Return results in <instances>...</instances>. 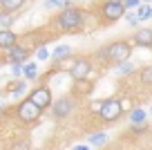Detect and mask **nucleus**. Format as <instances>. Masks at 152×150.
<instances>
[{"instance_id":"nucleus-1","label":"nucleus","mask_w":152,"mask_h":150,"mask_svg":"<svg viewBox=\"0 0 152 150\" xmlns=\"http://www.w3.org/2000/svg\"><path fill=\"white\" fill-rule=\"evenodd\" d=\"M52 27L58 29L61 34H78L85 29V11L78 7L69 5L65 9H61L52 18Z\"/></svg>"},{"instance_id":"nucleus-2","label":"nucleus","mask_w":152,"mask_h":150,"mask_svg":"<svg viewBox=\"0 0 152 150\" xmlns=\"http://www.w3.org/2000/svg\"><path fill=\"white\" fill-rule=\"evenodd\" d=\"M132 49H134L132 40H123V38H121V40H112L110 45L99 47L92 58H96V61H101V63H114V65H119V63H123V61H130Z\"/></svg>"},{"instance_id":"nucleus-3","label":"nucleus","mask_w":152,"mask_h":150,"mask_svg":"<svg viewBox=\"0 0 152 150\" xmlns=\"http://www.w3.org/2000/svg\"><path fill=\"white\" fill-rule=\"evenodd\" d=\"M96 11H99V23L101 25H112V23L123 18L128 9H125L123 0H103L96 7Z\"/></svg>"},{"instance_id":"nucleus-4","label":"nucleus","mask_w":152,"mask_h":150,"mask_svg":"<svg viewBox=\"0 0 152 150\" xmlns=\"http://www.w3.org/2000/svg\"><path fill=\"white\" fill-rule=\"evenodd\" d=\"M43 112H45V110H40L31 99H23V101H18V105L14 108L16 119H18L23 126H34L38 119L43 117Z\"/></svg>"},{"instance_id":"nucleus-5","label":"nucleus","mask_w":152,"mask_h":150,"mask_svg":"<svg viewBox=\"0 0 152 150\" xmlns=\"http://www.w3.org/2000/svg\"><path fill=\"white\" fill-rule=\"evenodd\" d=\"M76 105H78L76 96H72V94H63V96L54 99L52 108H49V114H52L56 121H63V119H69L72 114L76 112Z\"/></svg>"},{"instance_id":"nucleus-6","label":"nucleus","mask_w":152,"mask_h":150,"mask_svg":"<svg viewBox=\"0 0 152 150\" xmlns=\"http://www.w3.org/2000/svg\"><path fill=\"white\" fill-rule=\"evenodd\" d=\"M123 114L125 112H123V105H121V99L110 96V99H105L103 108H101V112H99V121L105 123V126H112V123H116Z\"/></svg>"},{"instance_id":"nucleus-7","label":"nucleus","mask_w":152,"mask_h":150,"mask_svg":"<svg viewBox=\"0 0 152 150\" xmlns=\"http://www.w3.org/2000/svg\"><path fill=\"white\" fill-rule=\"evenodd\" d=\"M92 70H94L92 56H76V58H72V63L67 65V74L72 76V81H83V79H90Z\"/></svg>"},{"instance_id":"nucleus-8","label":"nucleus","mask_w":152,"mask_h":150,"mask_svg":"<svg viewBox=\"0 0 152 150\" xmlns=\"http://www.w3.org/2000/svg\"><path fill=\"white\" fill-rule=\"evenodd\" d=\"M27 99H31V101H34L40 110H49V108H52V103H54L52 88H49L47 83H40V85H36L34 90H29Z\"/></svg>"},{"instance_id":"nucleus-9","label":"nucleus","mask_w":152,"mask_h":150,"mask_svg":"<svg viewBox=\"0 0 152 150\" xmlns=\"http://www.w3.org/2000/svg\"><path fill=\"white\" fill-rule=\"evenodd\" d=\"M29 54H31V49L29 47H25L23 43H16L11 49H7L5 52V58H7V63L9 65H14V63H27V58H29Z\"/></svg>"},{"instance_id":"nucleus-10","label":"nucleus","mask_w":152,"mask_h":150,"mask_svg":"<svg viewBox=\"0 0 152 150\" xmlns=\"http://www.w3.org/2000/svg\"><path fill=\"white\" fill-rule=\"evenodd\" d=\"M25 92H27V79H14V81H9L7 88H5V94L9 99H18V96H23Z\"/></svg>"},{"instance_id":"nucleus-11","label":"nucleus","mask_w":152,"mask_h":150,"mask_svg":"<svg viewBox=\"0 0 152 150\" xmlns=\"http://www.w3.org/2000/svg\"><path fill=\"white\" fill-rule=\"evenodd\" d=\"M132 45L134 47H145V49H152V29L150 27H141L132 36Z\"/></svg>"},{"instance_id":"nucleus-12","label":"nucleus","mask_w":152,"mask_h":150,"mask_svg":"<svg viewBox=\"0 0 152 150\" xmlns=\"http://www.w3.org/2000/svg\"><path fill=\"white\" fill-rule=\"evenodd\" d=\"M18 43V36H16L11 29H0V52H7Z\"/></svg>"},{"instance_id":"nucleus-13","label":"nucleus","mask_w":152,"mask_h":150,"mask_svg":"<svg viewBox=\"0 0 152 150\" xmlns=\"http://www.w3.org/2000/svg\"><path fill=\"white\" fill-rule=\"evenodd\" d=\"M92 92V81L90 79H83V81H74V88L69 90L72 96H87V94Z\"/></svg>"},{"instance_id":"nucleus-14","label":"nucleus","mask_w":152,"mask_h":150,"mask_svg":"<svg viewBox=\"0 0 152 150\" xmlns=\"http://www.w3.org/2000/svg\"><path fill=\"white\" fill-rule=\"evenodd\" d=\"M69 56H72V47H69V45H58L56 49L52 52L54 65H61L63 61H69Z\"/></svg>"},{"instance_id":"nucleus-15","label":"nucleus","mask_w":152,"mask_h":150,"mask_svg":"<svg viewBox=\"0 0 152 150\" xmlns=\"http://www.w3.org/2000/svg\"><path fill=\"white\" fill-rule=\"evenodd\" d=\"M27 0H0V11H7V14H16L25 7Z\"/></svg>"},{"instance_id":"nucleus-16","label":"nucleus","mask_w":152,"mask_h":150,"mask_svg":"<svg viewBox=\"0 0 152 150\" xmlns=\"http://www.w3.org/2000/svg\"><path fill=\"white\" fill-rule=\"evenodd\" d=\"M148 110H143V108H132L128 112V121L130 123H145V119H148Z\"/></svg>"},{"instance_id":"nucleus-17","label":"nucleus","mask_w":152,"mask_h":150,"mask_svg":"<svg viewBox=\"0 0 152 150\" xmlns=\"http://www.w3.org/2000/svg\"><path fill=\"white\" fill-rule=\"evenodd\" d=\"M110 141V137H107V132H90V135H87V143L90 146H105Z\"/></svg>"},{"instance_id":"nucleus-18","label":"nucleus","mask_w":152,"mask_h":150,"mask_svg":"<svg viewBox=\"0 0 152 150\" xmlns=\"http://www.w3.org/2000/svg\"><path fill=\"white\" fill-rule=\"evenodd\" d=\"M23 79H27V81H38V65L36 63H25L23 65Z\"/></svg>"},{"instance_id":"nucleus-19","label":"nucleus","mask_w":152,"mask_h":150,"mask_svg":"<svg viewBox=\"0 0 152 150\" xmlns=\"http://www.w3.org/2000/svg\"><path fill=\"white\" fill-rule=\"evenodd\" d=\"M69 5H72L69 0H43L45 9H58L61 11V9H65V7H69Z\"/></svg>"},{"instance_id":"nucleus-20","label":"nucleus","mask_w":152,"mask_h":150,"mask_svg":"<svg viewBox=\"0 0 152 150\" xmlns=\"http://www.w3.org/2000/svg\"><path fill=\"white\" fill-rule=\"evenodd\" d=\"M16 23L14 14H7V11H0V29H11V25Z\"/></svg>"},{"instance_id":"nucleus-21","label":"nucleus","mask_w":152,"mask_h":150,"mask_svg":"<svg viewBox=\"0 0 152 150\" xmlns=\"http://www.w3.org/2000/svg\"><path fill=\"white\" fill-rule=\"evenodd\" d=\"M137 16H139L141 23H143V20H150L152 18V7L148 5V2H143L141 7H137Z\"/></svg>"},{"instance_id":"nucleus-22","label":"nucleus","mask_w":152,"mask_h":150,"mask_svg":"<svg viewBox=\"0 0 152 150\" xmlns=\"http://www.w3.org/2000/svg\"><path fill=\"white\" fill-rule=\"evenodd\" d=\"M125 23H128V27H132V29H137V27H141V20H139V16H137V11H125Z\"/></svg>"},{"instance_id":"nucleus-23","label":"nucleus","mask_w":152,"mask_h":150,"mask_svg":"<svg viewBox=\"0 0 152 150\" xmlns=\"http://www.w3.org/2000/svg\"><path fill=\"white\" fill-rule=\"evenodd\" d=\"M139 76H141V83H143V85H152V65H148V67H141Z\"/></svg>"},{"instance_id":"nucleus-24","label":"nucleus","mask_w":152,"mask_h":150,"mask_svg":"<svg viewBox=\"0 0 152 150\" xmlns=\"http://www.w3.org/2000/svg\"><path fill=\"white\" fill-rule=\"evenodd\" d=\"M116 72H119V74H123V76H130L134 72V65L130 61H123V63H119V65H116Z\"/></svg>"},{"instance_id":"nucleus-25","label":"nucleus","mask_w":152,"mask_h":150,"mask_svg":"<svg viewBox=\"0 0 152 150\" xmlns=\"http://www.w3.org/2000/svg\"><path fill=\"white\" fill-rule=\"evenodd\" d=\"M9 150H31V143H29V139H16Z\"/></svg>"},{"instance_id":"nucleus-26","label":"nucleus","mask_w":152,"mask_h":150,"mask_svg":"<svg viewBox=\"0 0 152 150\" xmlns=\"http://www.w3.org/2000/svg\"><path fill=\"white\" fill-rule=\"evenodd\" d=\"M103 103H105V99H94V101L90 103V112L99 117V112H101V108H103Z\"/></svg>"},{"instance_id":"nucleus-27","label":"nucleus","mask_w":152,"mask_h":150,"mask_svg":"<svg viewBox=\"0 0 152 150\" xmlns=\"http://www.w3.org/2000/svg\"><path fill=\"white\" fill-rule=\"evenodd\" d=\"M130 132H132V135H143V132H148V126L145 123H130Z\"/></svg>"},{"instance_id":"nucleus-28","label":"nucleus","mask_w":152,"mask_h":150,"mask_svg":"<svg viewBox=\"0 0 152 150\" xmlns=\"http://www.w3.org/2000/svg\"><path fill=\"white\" fill-rule=\"evenodd\" d=\"M49 56H52V54L47 52V47H45V45H43V47H38V49H36V58H38V61H47Z\"/></svg>"},{"instance_id":"nucleus-29","label":"nucleus","mask_w":152,"mask_h":150,"mask_svg":"<svg viewBox=\"0 0 152 150\" xmlns=\"http://www.w3.org/2000/svg\"><path fill=\"white\" fill-rule=\"evenodd\" d=\"M11 76L14 79H23V63H14L11 65Z\"/></svg>"},{"instance_id":"nucleus-30","label":"nucleus","mask_w":152,"mask_h":150,"mask_svg":"<svg viewBox=\"0 0 152 150\" xmlns=\"http://www.w3.org/2000/svg\"><path fill=\"white\" fill-rule=\"evenodd\" d=\"M125 9H132V7H141V0H123Z\"/></svg>"},{"instance_id":"nucleus-31","label":"nucleus","mask_w":152,"mask_h":150,"mask_svg":"<svg viewBox=\"0 0 152 150\" xmlns=\"http://www.w3.org/2000/svg\"><path fill=\"white\" fill-rule=\"evenodd\" d=\"M69 150H92V146L90 143H76V146H72Z\"/></svg>"},{"instance_id":"nucleus-32","label":"nucleus","mask_w":152,"mask_h":150,"mask_svg":"<svg viewBox=\"0 0 152 150\" xmlns=\"http://www.w3.org/2000/svg\"><path fill=\"white\" fill-rule=\"evenodd\" d=\"M121 105H123V112H130V110H132V103H130V99H121Z\"/></svg>"},{"instance_id":"nucleus-33","label":"nucleus","mask_w":152,"mask_h":150,"mask_svg":"<svg viewBox=\"0 0 152 150\" xmlns=\"http://www.w3.org/2000/svg\"><path fill=\"white\" fill-rule=\"evenodd\" d=\"M5 110H7V105H5V101H0V114L5 112Z\"/></svg>"},{"instance_id":"nucleus-34","label":"nucleus","mask_w":152,"mask_h":150,"mask_svg":"<svg viewBox=\"0 0 152 150\" xmlns=\"http://www.w3.org/2000/svg\"><path fill=\"white\" fill-rule=\"evenodd\" d=\"M141 2H152V0H141Z\"/></svg>"},{"instance_id":"nucleus-35","label":"nucleus","mask_w":152,"mask_h":150,"mask_svg":"<svg viewBox=\"0 0 152 150\" xmlns=\"http://www.w3.org/2000/svg\"><path fill=\"white\" fill-rule=\"evenodd\" d=\"M148 112H150V117H152V108H150V110H148Z\"/></svg>"}]
</instances>
